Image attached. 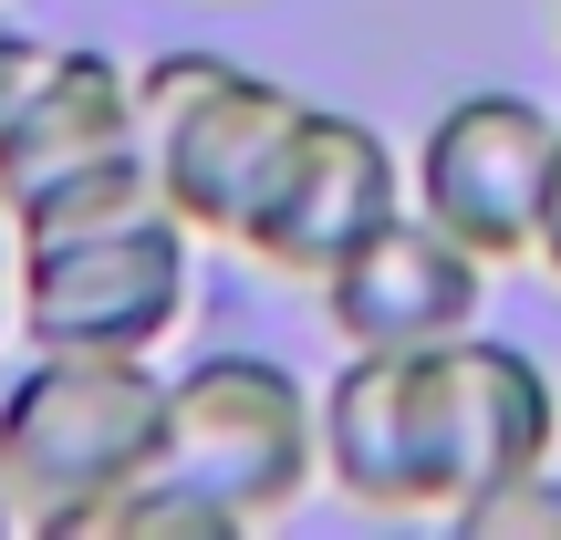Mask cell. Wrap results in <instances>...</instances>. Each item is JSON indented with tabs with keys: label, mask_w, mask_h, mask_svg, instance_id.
Instances as JSON below:
<instances>
[{
	"label": "cell",
	"mask_w": 561,
	"mask_h": 540,
	"mask_svg": "<svg viewBox=\"0 0 561 540\" xmlns=\"http://www.w3.org/2000/svg\"><path fill=\"white\" fill-rule=\"evenodd\" d=\"M21 42H32V32H11V21H0V73H11V62H21Z\"/></svg>",
	"instance_id": "cell-14"
},
{
	"label": "cell",
	"mask_w": 561,
	"mask_h": 540,
	"mask_svg": "<svg viewBox=\"0 0 561 540\" xmlns=\"http://www.w3.org/2000/svg\"><path fill=\"white\" fill-rule=\"evenodd\" d=\"M187 271H198V229L157 198L104 229L21 240L11 322L32 343H62V354H157L187 322Z\"/></svg>",
	"instance_id": "cell-4"
},
{
	"label": "cell",
	"mask_w": 561,
	"mask_h": 540,
	"mask_svg": "<svg viewBox=\"0 0 561 540\" xmlns=\"http://www.w3.org/2000/svg\"><path fill=\"white\" fill-rule=\"evenodd\" d=\"M11 291H21V229H11V208H0V333H11Z\"/></svg>",
	"instance_id": "cell-13"
},
{
	"label": "cell",
	"mask_w": 561,
	"mask_h": 540,
	"mask_svg": "<svg viewBox=\"0 0 561 540\" xmlns=\"http://www.w3.org/2000/svg\"><path fill=\"white\" fill-rule=\"evenodd\" d=\"M322 322L343 343H375V354H416V343H458L479 333V301H489V261L437 229L426 208H396L385 229H364L333 271L312 280Z\"/></svg>",
	"instance_id": "cell-8"
},
{
	"label": "cell",
	"mask_w": 561,
	"mask_h": 540,
	"mask_svg": "<svg viewBox=\"0 0 561 540\" xmlns=\"http://www.w3.org/2000/svg\"><path fill=\"white\" fill-rule=\"evenodd\" d=\"M479 540H561V468H520V479H489L479 499L447 509Z\"/></svg>",
	"instance_id": "cell-11"
},
{
	"label": "cell",
	"mask_w": 561,
	"mask_h": 540,
	"mask_svg": "<svg viewBox=\"0 0 561 540\" xmlns=\"http://www.w3.org/2000/svg\"><path fill=\"white\" fill-rule=\"evenodd\" d=\"M541 177H551V104L510 94H458L416 146V208L437 229H458L489 271L530 261V229H541Z\"/></svg>",
	"instance_id": "cell-7"
},
{
	"label": "cell",
	"mask_w": 561,
	"mask_h": 540,
	"mask_svg": "<svg viewBox=\"0 0 561 540\" xmlns=\"http://www.w3.org/2000/svg\"><path fill=\"white\" fill-rule=\"evenodd\" d=\"M187 489L229 509V520H280L301 489L322 479V405L280 354H198L167 375V458Z\"/></svg>",
	"instance_id": "cell-2"
},
{
	"label": "cell",
	"mask_w": 561,
	"mask_h": 540,
	"mask_svg": "<svg viewBox=\"0 0 561 540\" xmlns=\"http://www.w3.org/2000/svg\"><path fill=\"white\" fill-rule=\"evenodd\" d=\"M125 146H146L136 73L94 42H21V62L0 73V208L42 198Z\"/></svg>",
	"instance_id": "cell-9"
},
{
	"label": "cell",
	"mask_w": 561,
	"mask_h": 540,
	"mask_svg": "<svg viewBox=\"0 0 561 540\" xmlns=\"http://www.w3.org/2000/svg\"><path fill=\"white\" fill-rule=\"evenodd\" d=\"M530 261L561 280V115H551V177H541V229H530Z\"/></svg>",
	"instance_id": "cell-12"
},
{
	"label": "cell",
	"mask_w": 561,
	"mask_h": 540,
	"mask_svg": "<svg viewBox=\"0 0 561 540\" xmlns=\"http://www.w3.org/2000/svg\"><path fill=\"white\" fill-rule=\"evenodd\" d=\"M167 458V375L146 354L32 343V375L0 395V499L32 530H94L115 489Z\"/></svg>",
	"instance_id": "cell-1"
},
{
	"label": "cell",
	"mask_w": 561,
	"mask_h": 540,
	"mask_svg": "<svg viewBox=\"0 0 561 540\" xmlns=\"http://www.w3.org/2000/svg\"><path fill=\"white\" fill-rule=\"evenodd\" d=\"M0 530H21V509H11V499H0Z\"/></svg>",
	"instance_id": "cell-15"
},
{
	"label": "cell",
	"mask_w": 561,
	"mask_h": 540,
	"mask_svg": "<svg viewBox=\"0 0 561 540\" xmlns=\"http://www.w3.org/2000/svg\"><path fill=\"white\" fill-rule=\"evenodd\" d=\"M136 115H146L157 198L178 208L198 240H240L280 136L301 125V94H280L271 73H250V62H229V53H167V62L136 73Z\"/></svg>",
	"instance_id": "cell-3"
},
{
	"label": "cell",
	"mask_w": 561,
	"mask_h": 540,
	"mask_svg": "<svg viewBox=\"0 0 561 540\" xmlns=\"http://www.w3.org/2000/svg\"><path fill=\"white\" fill-rule=\"evenodd\" d=\"M437 426H447V479L458 499H479L489 479H520V468H551L561 447V384L541 375V354L500 333H458L437 343ZM447 499V509H458Z\"/></svg>",
	"instance_id": "cell-10"
},
{
	"label": "cell",
	"mask_w": 561,
	"mask_h": 540,
	"mask_svg": "<svg viewBox=\"0 0 561 540\" xmlns=\"http://www.w3.org/2000/svg\"><path fill=\"white\" fill-rule=\"evenodd\" d=\"M322 479L354 509H447V426H437V343L416 354H375V343H343V375L322 384Z\"/></svg>",
	"instance_id": "cell-6"
},
{
	"label": "cell",
	"mask_w": 561,
	"mask_h": 540,
	"mask_svg": "<svg viewBox=\"0 0 561 540\" xmlns=\"http://www.w3.org/2000/svg\"><path fill=\"white\" fill-rule=\"evenodd\" d=\"M405 208V166L396 146L375 136L364 115H333V104H301V125L280 136L261 198L240 219V250L261 271H291V280H322L364 229H385Z\"/></svg>",
	"instance_id": "cell-5"
}]
</instances>
